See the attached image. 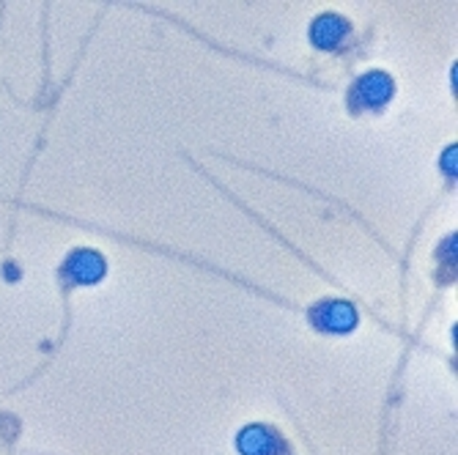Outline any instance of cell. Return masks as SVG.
<instances>
[{"label": "cell", "instance_id": "1", "mask_svg": "<svg viewBox=\"0 0 458 455\" xmlns=\"http://www.w3.org/2000/svg\"><path fill=\"white\" fill-rule=\"evenodd\" d=\"M395 82L387 72H365L349 91V105L354 113H379L390 105Z\"/></svg>", "mask_w": 458, "mask_h": 455}, {"label": "cell", "instance_id": "2", "mask_svg": "<svg viewBox=\"0 0 458 455\" xmlns=\"http://www.w3.org/2000/svg\"><path fill=\"white\" fill-rule=\"evenodd\" d=\"M310 324L324 335H349L360 324V313L346 299H327L310 308Z\"/></svg>", "mask_w": 458, "mask_h": 455}, {"label": "cell", "instance_id": "3", "mask_svg": "<svg viewBox=\"0 0 458 455\" xmlns=\"http://www.w3.org/2000/svg\"><path fill=\"white\" fill-rule=\"evenodd\" d=\"M105 272H107V261L102 258V253L89 250V247L72 250L61 266V277L69 285H94L105 277Z\"/></svg>", "mask_w": 458, "mask_h": 455}, {"label": "cell", "instance_id": "4", "mask_svg": "<svg viewBox=\"0 0 458 455\" xmlns=\"http://www.w3.org/2000/svg\"><path fill=\"white\" fill-rule=\"evenodd\" d=\"M236 450L242 455H285V442L269 426H247L236 436Z\"/></svg>", "mask_w": 458, "mask_h": 455}, {"label": "cell", "instance_id": "5", "mask_svg": "<svg viewBox=\"0 0 458 455\" xmlns=\"http://www.w3.org/2000/svg\"><path fill=\"white\" fill-rule=\"evenodd\" d=\"M352 36V25L338 14H321L310 25V41L318 50H341Z\"/></svg>", "mask_w": 458, "mask_h": 455}]
</instances>
